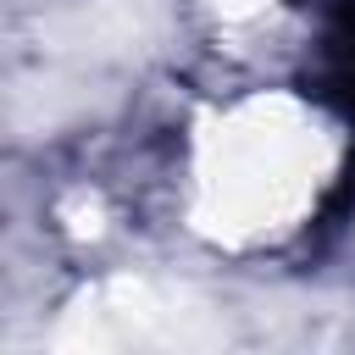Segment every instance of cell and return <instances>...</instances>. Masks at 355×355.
<instances>
[{"label":"cell","instance_id":"1","mask_svg":"<svg viewBox=\"0 0 355 355\" xmlns=\"http://www.w3.org/2000/svg\"><path fill=\"white\" fill-rule=\"evenodd\" d=\"M305 94H316L355 128V0H322V39L305 72Z\"/></svg>","mask_w":355,"mask_h":355}]
</instances>
